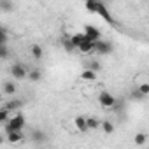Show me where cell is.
Wrapping results in <instances>:
<instances>
[{
  "label": "cell",
  "instance_id": "cell-25",
  "mask_svg": "<svg viewBox=\"0 0 149 149\" xmlns=\"http://www.w3.org/2000/svg\"><path fill=\"white\" fill-rule=\"evenodd\" d=\"M33 139H35V140H40V139H44V133H40V132H35V133H33Z\"/></svg>",
  "mask_w": 149,
  "mask_h": 149
},
{
  "label": "cell",
  "instance_id": "cell-4",
  "mask_svg": "<svg viewBox=\"0 0 149 149\" xmlns=\"http://www.w3.org/2000/svg\"><path fill=\"white\" fill-rule=\"evenodd\" d=\"M111 51H112V44L111 42L102 40V39H98L95 42V53H98V54H109Z\"/></svg>",
  "mask_w": 149,
  "mask_h": 149
},
{
  "label": "cell",
  "instance_id": "cell-7",
  "mask_svg": "<svg viewBox=\"0 0 149 149\" xmlns=\"http://www.w3.org/2000/svg\"><path fill=\"white\" fill-rule=\"evenodd\" d=\"M84 33L88 35V39L90 40H98L100 37H102V33H100V30L98 28H95V26H91V25H88V26H84Z\"/></svg>",
  "mask_w": 149,
  "mask_h": 149
},
{
  "label": "cell",
  "instance_id": "cell-9",
  "mask_svg": "<svg viewBox=\"0 0 149 149\" xmlns=\"http://www.w3.org/2000/svg\"><path fill=\"white\" fill-rule=\"evenodd\" d=\"M77 49H79L81 53H84V54H88V53H95V40H86V42H83Z\"/></svg>",
  "mask_w": 149,
  "mask_h": 149
},
{
  "label": "cell",
  "instance_id": "cell-11",
  "mask_svg": "<svg viewBox=\"0 0 149 149\" xmlns=\"http://www.w3.org/2000/svg\"><path fill=\"white\" fill-rule=\"evenodd\" d=\"M100 128H102V132H104L105 135H111V133H114V125H112V121H109V119H102V125H100Z\"/></svg>",
  "mask_w": 149,
  "mask_h": 149
},
{
  "label": "cell",
  "instance_id": "cell-5",
  "mask_svg": "<svg viewBox=\"0 0 149 149\" xmlns=\"http://www.w3.org/2000/svg\"><path fill=\"white\" fill-rule=\"evenodd\" d=\"M74 125H76L77 132H81V133H88V132H90V126H88V118H84V116H77L76 119H74Z\"/></svg>",
  "mask_w": 149,
  "mask_h": 149
},
{
  "label": "cell",
  "instance_id": "cell-17",
  "mask_svg": "<svg viewBox=\"0 0 149 149\" xmlns=\"http://www.w3.org/2000/svg\"><path fill=\"white\" fill-rule=\"evenodd\" d=\"M133 142H135V146H144L147 142V135L146 133H137L133 137Z\"/></svg>",
  "mask_w": 149,
  "mask_h": 149
},
{
  "label": "cell",
  "instance_id": "cell-23",
  "mask_svg": "<svg viewBox=\"0 0 149 149\" xmlns=\"http://www.w3.org/2000/svg\"><path fill=\"white\" fill-rule=\"evenodd\" d=\"M7 30L6 28H2V32H0V40H2V44H7Z\"/></svg>",
  "mask_w": 149,
  "mask_h": 149
},
{
  "label": "cell",
  "instance_id": "cell-13",
  "mask_svg": "<svg viewBox=\"0 0 149 149\" xmlns=\"http://www.w3.org/2000/svg\"><path fill=\"white\" fill-rule=\"evenodd\" d=\"M16 91H18V86H16L13 81H7V83L4 84V93H6V95H9V97H11V95H14Z\"/></svg>",
  "mask_w": 149,
  "mask_h": 149
},
{
  "label": "cell",
  "instance_id": "cell-8",
  "mask_svg": "<svg viewBox=\"0 0 149 149\" xmlns=\"http://www.w3.org/2000/svg\"><path fill=\"white\" fill-rule=\"evenodd\" d=\"M70 39H72V42H74V46H76V47H79V46H81L83 42L90 40V39H88V35H86L84 32H79V33H74V35H72Z\"/></svg>",
  "mask_w": 149,
  "mask_h": 149
},
{
  "label": "cell",
  "instance_id": "cell-14",
  "mask_svg": "<svg viewBox=\"0 0 149 149\" xmlns=\"http://www.w3.org/2000/svg\"><path fill=\"white\" fill-rule=\"evenodd\" d=\"M21 105H23V102H21V100H18V98H14V100H9L4 107H7L9 111H18Z\"/></svg>",
  "mask_w": 149,
  "mask_h": 149
},
{
  "label": "cell",
  "instance_id": "cell-24",
  "mask_svg": "<svg viewBox=\"0 0 149 149\" xmlns=\"http://www.w3.org/2000/svg\"><path fill=\"white\" fill-rule=\"evenodd\" d=\"M88 65H90L88 68H93L95 72H98V70H100V63H98V61H90Z\"/></svg>",
  "mask_w": 149,
  "mask_h": 149
},
{
  "label": "cell",
  "instance_id": "cell-19",
  "mask_svg": "<svg viewBox=\"0 0 149 149\" xmlns=\"http://www.w3.org/2000/svg\"><path fill=\"white\" fill-rule=\"evenodd\" d=\"M100 125H102L100 119H97V118H88V126H90V130H98Z\"/></svg>",
  "mask_w": 149,
  "mask_h": 149
},
{
  "label": "cell",
  "instance_id": "cell-18",
  "mask_svg": "<svg viewBox=\"0 0 149 149\" xmlns=\"http://www.w3.org/2000/svg\"><path fill=\"white\" fill-rule=\"evenodd\" d=\"M9 119H11L9 118V109L7 107H2V109H0V123L6 125V123H9Z\"/></svg>",
  "mask_w": 149,
  "mask_h": 149
},
{
  "label": "cell",
  "instance_id": "cell-22",
  "mask_svg": "<svg viewBox=\"0 0 149 149\" xmlns=\"http://www.w3.org/2000/svg\"><path fill=\"white\" fill-rule=\"evenodd\" d=\"M0 56H2V60H6L9 56V49H7V44H2L0 46Z\"/></svg>",
  "mask_w": 149,
  "mask_h": 149
},
{
  "label": "cell",
  "instance_id": "cell-6",
  "mask_svg": "<svg viewBox=\"0 0 149 149\" xmlns=\"http://www.w3.org/2000/svg\"><path fill=\"white\" fill-rule=\"evenodd\" d=\"M23 139H25L23 130H11V132H7V140L11 144H19Z\"/></svg>",
  "mask_w": 149,
  "mask_h": 149
},
{
  "label": "cell",
  "instance_id": "cell-20",
  "mask_svg": "<svg viewBox=\"0 0 149 149\" xmlns=\"http://www.w3.org/2000/svg\"><path fill=\"white\" fill-rule=\"evenodd\" d=\"M63 47H65V51H67V53H72L74 49H76V46H74L72 39H63Z\"/></svg>",
  "mask_w": 149,
  "mask_h": 149
},
{
  "label": "cell",
  "instance_id": "cell-15",
  "mask_svg": "<svg viewBox=\"0 0 149 149\" xmlns=\"http://www.w3.org/2000/svg\"><path fill=\"white\" fill-rule=\"evenodd\" d=\"M40 77H42V74H40L39 68H32V70H28V79H30V81L35 83V81H39Z\"/></svg>",
  "mask_w": 149,
  "mask_h": 149
},
{
  "label": "cell",
  "instance_id": "cell-1",
  "mask_svg": "<svg viewBox=\"0 0 149 149\" xmlns=\"http://www.w3.org/2000/svg\"><path fill=\"white\" fill-rule=\"evenodd\" d=\"M25 128V118L21 114H14L9 123H6V133L11 132V130H23Z\"/></svg>",
  "mask_w": 149,
  "mask_h": 149
},
{
  "label": "cell",
  "instance_id": "cell-21",
  "mask_svg": "<svg viewBox=\"0 0 149 149\" xmlns=\"http://www.w3.org/2000/svg\"><path fill=\"white\" fill-rule=\"evenodd\" d=\"M139 91H140L144 97H147V95H149V83H142V84H139Z\"/></svg>",
  "mask_w": 149,
  "mask_h": 149
},
{
  "label": "cell",
  "instance_id": "cell-16",
  "mask_svg": "<svg viewBox=\"0 0 149 149\" xmlns=\"http://www.w3.org/2000/svg\"><path fill=\"white\" fill-rule=\"evenodd\" d=\"M0 7H2L4 13H11L14 9V4L11 2V0H0Z\"/></svg>",
  "mask_w": 149,
  "mask_h": 149
},
{
  "label": "cell",
  "instance_id": "cell-12",
  "mask_svg": "<svg viewBox=\"0 0 149 149\" xmlns=\"http://www.w3.org/2000/svg\"><path fill=\"white\" fill-rule=\"evenodd\" d=\"M81 79H84V81H95V79H97V72H95L93 68H86V70H83V74H81Z\"/></svg>",
  "mask_w": 149,
  "mask_h": 149
},
{
  "label": "cell",
  "instance_id": "cell-3",
  "mask_svg": "<svg viewBox=\"0 0 149 149\" xmlns=\"http://www.w3.org/2000/svg\"><path fill=\"white\" fill-rule=\"evenodd\" d=\"M11 74H13V77L18 79V81L28 77V70L23 67V63H14V65L11 67Z\"/></svg>",
  "mask_w": 149,
  "mask_h": 149
},
{
  "label": "cell",
  "instance_id": "cell-10",
  "mask_svg": "<svg viewBox=\"0 0 149 149\" xmlns=\"http://www.w3.org/2000/svg\"><path fill=\"white\" fill-rule=\"evenodd\" d=\"M30 54H32L35 60H42L44 51H42V47H40L39 44H32V46H30Z\"/></svg>",
  "mask_w": 149,
  "mask_h": 149
},
{
  "label": "cell",
  "instance_id": "cell-2",
  "mask_svg": "<svg viewBox=\"0 0 149 149\" xmlns=\"http://www.w3.org/2000/svg\"><path fill=\"white\" fill-rule=\"evenodd\" d=\"M98 104H100L104 109H114L116 104H118V100H116L109 91H102V93L98 95Z\"/></svg>",
  "mask_w": 149,
  "mask_h": 149
}]
</instances>
